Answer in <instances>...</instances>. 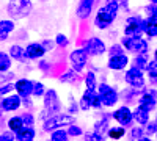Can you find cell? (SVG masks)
I'll return each instance as SVG.
<instances>
[{"instance_id": "cell-33", "label": "cell", "mask_w": 157, "mask_h": 141, "mask_svg": "<svg viewBox=\"0 0 157 141\" xmlns=\"http://www.w3.org/2000/svg\"><path fill=\"white\" fill-rule=\"evenodd\" d=\"M32 94H33V96H43V94H44V86H43V83H36V82H33Z\"/></svg>"}, {"instance_id": "cell-21", "label": "cell", "mask_w": 157, "mask_h": 141, "mask_svg": "<svg viewBox=\"0 0 157 141\" xmlns=\"http://www.w3.org/2000/svg\"><path fill=\"white\" fill-rule=\"evenodd\" d=\"M16 139L17 141H33L35 139V130L32 127H22V129L16 133Z\"/></svg>"}, {"instance_id": "cell-27", "label": "cell", "mask_w": 157, "mask_h": 141, "mask_svg": "<svg viewBox=\"0 0 157 141\" xmlns=\"http://www.w3.org/2000/svg\"><path fill=\"white\" fill-rule=\"evenodd\" d=\"M124 133H126L124 127H113V129H109V136L112 139H120V138L124 136Z\"/></svg>"}, {"instance_id": "cell-37", "label": "cell", "mask_w": 157, "mask_h": 141, "mask_svg": "<svg viewBox=\"0 0 157 141\" xmlns=\"http://www.w3.org/2000/svg\"><path fill=\"white\" fill-rule=\"evenodd\" d=\"M85 141H102V138L96 133H85Z\"/></svg>"}, {"instance_id": "cell-3", "label": "cell", "mask_w": 157, "mask_h": 141, "mask_svg": "<svg viewBox=\"0 0 157 141\" xmlns=\"http://www.w3.org/2000/svg\"><path fill=\"white\" fill-rule=\"evenodd\" d=\"M121 47H126L129 52L134 54H146L148 52V43L141 38H129L124 36L121 41Z\"/></svg>"}, {"instance_id": "cell-8", "label": "cell", "mask_w": 157, "mask_h": 141, "mask_svg": "<svg viewBox=\"0 0 157 141\" xmlns=\"http://www.w3.org/2000/svg\"><path fill=\"white\" fill-rule=\"evenodd\" d=\"M90 107H101V99H99V94L96 91H91V89H86L82 96V100H80V108L82 110H88Z\"/></svg>"}, {"instance_id": "cell-44", "label": "cell", "mask_w": 157, "mask_h": 141, "mask_svg": "<svg viewBox=\"0 0 157 141\" xmlns=\"http://www.w3.org/2000/svg\"><path fill=\"white\" fill-rule=\"evenodd\" d=\"M148 132H149V133H154V132H155V122H151V124L148 125Z\"/></svg>"}, {"instance_id": "cell-4", "label": "cell", "mask_w": 157, "mask_h": 141, "mask_svg": "<svg viewBox=\"0 0 157 141\" xmlns=\"http://www.w3.org/2000/svg\"><path fill=\"white\" fill-rule=\"evenodd\" d=\"M99 99H101V104L107 105V107H113L116 102H118V94L113 88H110L107 83H101L99 85Z\"/></svg>"}, {"instance_id": "cell-19", "label": "cell", "mask_w": 157, "mask_h": 141, "mask_svg": "<svg viewBox=\"0 0 157 141\" xmlns=\"http://www.w3.org/2000/svg\"><path fill=\"white\" fill-rule=\"evenodd\" d=\"M21 105V97L19 96H8L2 100V108L5 111H11V110H17Z\"/></svg>"}, {"instance_id": "cell-28", "label": "cell", "mask_w": 157, "mask_h": 141, "mask_svg": "<svg viewBox=\"0 0 157 141\" xmlns=\"http://www.w3.org/2000/svg\"><path fill=\"white\" fill-rule=\"evenodd\" d=\"M85 85H86V89H91V91H94L96 89V75L93 74V72H88L86 74V77H85Z\"/></svg>"}, {"instance_id": "cell-12", "label": "cell", "mask_w": 157, "mask_h": 141, "mask_svg": "<svg viewBox=\"0 0 157 141\" xmlns=\"http://www.w3.org/2000/svg\"><path fill=\"white\" fill-rule=\"evenodd\" d=\"M113 118L121 124V127H127L130 125V122H132V111H130L129 108L126 107H121V108H118L115 113H113Z\"/></svg>"}, {"instance_id": "cell-40", "label": "cell", "mask_w": 157, "mask_h": 141, "mask_svg": "<svg viewBox=\"0 0 157 141\" xmlns=\"http://www.w3.org/2000/svg\"><path fill=\"white\" fill-rule=\"evenodd\" d=\"M0 141H14V135H13L11 132L2 133V135H0Z\"/></svg>"}, {"instance_id": "cell-32", "label": "cell", "mask_w": 157, "mask_h": 141, "mask_svg": "<svg viewBox=\"0 0 157 141\" xmlns=\"http://www.w3.org/2000/svg\"><path fill=\"white\" fill-rule=\"evenodd\" d=\"M50 141H68V133L64 130H55L54 133H52Z\"/></svg>"}, {"instance_id": "cell-34", "label": "cell", "mask_w": 157, "mask_h": 141, "mask_svg": "<svg viewBox=\"0 0 157 141\" xmlns=\"http://www.w3.org/2000/svg\"><path fill=\"white\" fill-rule=\"evenodd\" d=\"M55 43H57V46H61V47H66L68 44H69V41H68V38L64 36V35H57V38H55Z\"/></svg>"}, {"instance_id": "cell-2", "label": "cell", "mask_w": 157, "mask_h": 141, "mask_svg": "<svg viewBox=\"0 0 157 141\" xmlns=\"http://www.w3.org/2000/svg\"><path fill=\"white\" fill-rule=\"evenodd\" d=\"M6 11L13 19H22V17L30 14L32 0H10Z\"/></svg>"}, {"instance_id": "cell-5", "label": "cell", "mask_w": 157, "mask_h": 141, "mask_svg": "<svg viewBox=\"0 0 157 141\" xmlns=\"http://www.w3.org/2000/svg\"><path fill=\"white\" fill-rule=\"evenodd\" d=\"M72 121H74V119H72V116H69V114H54V116H50L49 119L44 121L43 129L49 132V130L57 129V127L68 125V124H71Z\"/></svg>"}, {"instance_id": "cell-38", "label": "cell", "mask_w": 157, "mask_h": 141, "mask_svg": "<svg viewBox=\"0 0 157 141\" xmlns=\"http://www.w3.org/2000/svg\"><path fill=\"white\" fill-rule=\"evenodd\" d=\"M21 119H22V122H24V124H27V125H32V124H33V116H32L30 113H25Z\"/></svg>"}, {"instance_id": "cell-48", "label": "cell", "mask_w": 157, "mask_h": 141, "mask_svg": "<svg viewBox=\"0 0 157 141\" xmlns=\"http://www.w3.org/2000/svg\"><path fill=\"white\" fill-rule=\"evenodd\" d=\"M0 116H2V110H0Z\"/></svg>"}, {"instance_id": "cell-31", "label": "cell", "mask_w": 157, "mask_h": 141, "mask_svg": "<svg viewBox=\"0 0 157 141\" xmlns=\"http://www.w3.org/2000/svg\"><path fill=\"white\" fill-rule=\"evenodd\" d=\"M13 30H14V22L13 20H0V32L11 33Z\"/></svg>"}, {"instance_id": "cell-39", "label": "cell", "mask_w": 157, "mask_h": 141, "mask_svg": "<svg viewBox=\"0 0 157 141\" xmlns=\"http://www.w3.org/2000/svg\"><path fill=\"white\" fill-rule=\"evenodd\" d=\"M120 54H123V47L121 46H112L110 47V57L112 55H120Z\"/></svg>"}, {"instance_id": "cell-13", "label": "cell", "mask_w": 157, "mask_h": 141, "mask_svg": "<svg viewBox=\"0 0 157 141\" xmlns=\"http://www.w3.org/2000/svg\"><path fill=\"white\" fill-rule=\"evenodd\" d=\"M141 28H143V33H146L149 38H155V35H157V17L148 16V19H145L141 22Z\"/></svg>"}, {"instance_id": "cell-22", "label": "cell", "mask_w": 157, "mask_h": 141, "mask_svg": "<svg viewBox=\"0 0 157 141\" xmlns=\"http://www.w3.org/2000/svg\"><path fill=\"white\" fill-rule=\"evenodd\" d=\"M132 119H135L138 124H148V121H149V113L143 111L141 108H137V110L132 113Z\"/></svg>"}, {"instance_id": "cell-9", "label": "cell", "mask_w": 157, "mask_h": 141, "mask_svg": "<svg viewBox=\"0 0 157 141\" xmlns=\"http://www.w3.org/2000/svg\"><path fill=\"white\" fill-rule=\"evenodd\" d=\"M69 58H71V65H72L74 71L78 72V71H82V69L85 68L86 60H88V55L85 54L83 49H77V50H74V52L71 54Z\"/></svg>"}, {"instance_id": "cell-25", "label": "cell", "mask_w": 157, "mask_h": 141, "mask_svg": "<svg viewBox=\"0 0 157 141\" xmlns=\"http://www.w3.org/2000/svg\"><path fill=\"white\" fill-rule=\"evenodd\" d=\"M107 127H109V121H107V118H104L102 121L96 122V125H94V133L99 135V136H102V133L107 132Z\"/></svg>"}, {"instance_id": "cell-18", "label": "cell", "mask_w": 157, "mask_h": 141, "mask_svg": "<svg viewBox=\"0 0 157 141\" xmlns=\"http://www.w3.org/2000/svg\"><path fill=\"white\" fill-rule=\"evenodd\" d=\"M96 0H80L77 8V17L78 19H88V16L91 14V9H93Z\"/></svg>"}, {"instance_id": "cell-41", "label": "cell", "mask_w": 157, "mask_h": 141, "mask_svg": "<svg viewBox=\"0 0 157 141\" xmlns=\"http://www.w3.org/2000/svg\"><path fill=\"white\" fill-rule=\"evenodd\" d=\"M14 88V85L13 83H8V85H5V86H2L0 88V96H3V94H6V93H10L11 89Z\"/></svg>"}, {"instance_id": "cell-42", "label": "cell", "mask_w": 157, "mask_h": 141, "mask_svg": "<svg viewBox=\"0 0 157 141\" xmlns=\"http://www.w3.org/2000/svg\"><path fill=\"white\" fill-rule=\"evenodd\" d=\"M41 46H43L44 50H52V49H54V43H52V41H43Z\"/></svg>"}, {"instance_id": "cell-1", "label": "cell", "mask_w": 157, "mask_h": 141, "mask_svg": "<svg viewBox=\"0 0 157 141\" xmlns=\"http://www.w3.org/2000/svg\"><path fill=\"white\" fill-rule=\"evenodd\" d=\"M118 8H120V5H118L116 0H107V3L98 11L96 19H94V25L101 30L110 27L112 22L116 17V14H118Z\"/></svg>"}, {"instance_id": "cell-35", "label": "cell", "mask_w": 157, "mask_h": 141, "mask_svg": "<svg viewBox=\"0 0 157 141\" xmlns=\"http://www.w3.org/2000/svg\"><path fill=\"white\" fill-rule=\"evenodd\" d=\"M141 135H143V130L140 129V127H135V129H132V132H130V138H132L134 141L140 139Z\"/></svg>"}, {"instance_id": "cell-11", "label": "cell", "mask_w": 157, "mask_h": 141, "mask_svg": "<svg viewBox=\"0 0 157 141\" xmlns=\"http://www.w3.org/2000/svg\"><path fill=\"white\" fill-rule=\"evenodd\" d=\"M126 82L134 86V88H143L145 85V79H143V74L141 71H138L137 68H132L126 72Z\"/></svg>"}, {"instance_id": "cell-6", "label": "cell", "mask_w": 157, "mask_h": 141, "mask_svg": "<svg viewBox=\"0 0 157 141\" xmlns=\"http://www.w3.org/2000/svg\"><path fill=\"white\" fill-rule=\"evenodd\" d=\"M141 22H143V19L138 17V16L129 17L127 22H126V27H124V33H126V36H129V38H140L141 33H143Z\"/></svg>"}, {"instance_id": "cell-17", "label": "cell", "mask_w": 157, "mask_h": 141, "mask_svg": "<svg viewBox=\"0 0 157 141\" xmlns=\"http://www.w3.org/2000/svg\"><path fill=\"white\" fill-rule=\"evenodd\" d=\"M24 50H25V55H27V58H30V60H38V58H41V57L46 54V50L43 49V46L38 44V43L29 44Z\"/></svg>"}, {"instance_id": "cell-46", "label": "cell", "mask_w": 157, "mask_h": 141, "mask_svg": "<svg viewBox=\"0 0 157 141\" xmlns=\"http://www.w3.org/2000/svg\"><path fill=\"white\" fill-rule=\"evenodd\" d=\"M137 141H151L149 138H140V139H137Z\"/></svg>"}, {"instance_id": "cell-15", "label": "cell", "mask_w": 157, "mask_h": 141, "mask_svg": "<svg viewBox=\"0 0 157 141\" xmlns=\"http://www.w3.org/2000/svg\"><path fill=\"white\" fill-rule=\"evenodd\" d=\"M138 108H141L143 111H146V113L152 111L155 108V91H151V93H148L145 96H141Z\"/></svg>"}, {"instance_id": "cell-10", "label": "cell", "mask_w": 157, "mask_h": 141, "mask_svg": "<svg viewBox=\"0 0 157 141\" xmlns=\"http://www.w3.org/2000/svg\"><path fill=\"white\" fill-rule=\"evenodd\" d=\"M44 107L49 113H57L60 110V100L55 89H49L44 96Z\"/></svg>"}, {"instance_id": "cell-24", "label": "cell", "mask_w": 157, "mask_h": 141, "mask_svg": "<svg viewBox=\"0 0 157 141\" xmlns=\"http://www.w3.org/2000/svg\"><path fill=\"white\" fill-rule=\"evenodd\" d=\"M8 125H10V129L14 132V133H17L22 127H24V122H22V119L19 118V116H16V118H11L10 121H8Z\"/></svg>"}, {"instance_id": "cell-26", "label": "cell", "mask_w": 157, "mask_h": 141, "mask_svg": "<svg viewBox=\"0 0 157 141\" xmlns=\"http://www.w3.org/2000/svg\"><path fill=\"white\" fill-rule=\"evenodd\" d=\"M146 65H148V57H146V54H137L135 68H137L138 71H141V69L146 68Z\"/></svg>"}, {"instance_id": "cell-7", "label": "cell", "mask_w": 157, "mask_h": 141, "mask_svg": "<svg viewBox=\"0 0 157 141\" xmlns=\"http://www.w3.org/2000/svg\"><path fill=\"white\" fill-rule=\"evenodd\" d=\"M83 50H85L86 55H93V57L102 55L105 52V44H104V41H101L99 38H91V39H88L85 43Z\"/></svg>"}, {"instance_id": "cell-14", "label": "cell", "mask_w": 157, "mask_h": 141, "mask_svg": "<svg viewBox=\"0 0 157 141\" xmlns=\"http://www.w3.org/2000/svg\"><path fill=\"white\" fill-rule=\"evenodd\" d=\"M14 88L17 91V96H22V97H29L32 96V89H33V82L30 80H25V79H21L14 83Z\"/></svg>"}, {"instance_id": "cell-36", "label": "cell", "mask_w": 157, "mask_h": 141, "mask_svg": "<svg viewBox=\"0 0 157 141\" xmlns=\"http://www.w3.org/2000/svg\"><path fill=\"white\" fill-rule=\"evenodd\" d=\"M66 133L72 135V136H78V135H82V129H80V127H77V125H71Z\"/></svg>"}, {"instance_id": "cell-20", "label": "cell", "mask_w": 157, "mask_h": 141, "mask_svg": "<svg viewBox=\"0 0 157 141\" xmlns=\"http://www.w3.org/2000/svg\"><path fill=\"white\" fill-rule=\"evenodd\" d=\"M10 57H11V58H14V60H17V61H21V63H24L25 60H29L27 55H25L24 47L16 46V44L10 47Z\"/></svg>"}, {"instance_id": "cell-23", "label": "cell", "mask_w": 157, "mask_h": 141, "mask_svg": "<svg viewBox=\"0 0 157 141\" xmlns=\"http://www.w3.org/2000/svg\"><path fill=\"white\" fill-rule=\"evenodd\" d=\"M11 68V57L5 52H0V72H6Z\"/></svg>"}, {"instance_id": "cell-45", "label": "cell", "mask_w": 157, "mask_h": 141, "mask_svg": "<svg viewBox=\"0 0 157 141\" xmlns=\"http://www.w3.org/2000/svg\"><path fill=\"white\" fill-rule=\"evenodd\" d=\"M8 35L10 33H6V32H0V41H5L6 38H8Z\"/></svg>"}, {"instance_id": "cell-30", "label": "cell", "mask_w": 157, "mask_h": 141, "mask_svg": "<svg viewBox=\"0 0 157 141\" xmlns=\"http://www.w3.org/2000/svg\"><path fill=\"white\" fill-rule=\"evenodd\" d=\"M146 69H148L149 77H151L152 80H155V79H157V61L152 60L151 63H148V65H146Z\"/></svg>"}, {"instance_id": "cell-16", "label": "cell", "mask_w": 157, "mask_h": 141, "mask_svg": "<svg viewBox=\"0 0 157 141\" xmlns=\"http://www.w3.org/2000/svg\"><path fill=\"white\" fill-rule=\"evenodd\" d=\"M127 63H129V60H127V57L124 54L112 55L110 60H109V68L113 69V71H121V69H124L127 66Z\"/></svg>"}, {"instance_id": "cell-47", "label": "cell", "mask_w": 157, "mask_h": 141, "mask_svg": "<svg viewBox=\"0 0 157 141\" xmlns=\"http://www.w3.org/2000/svg\"><path fill=\"white\" fill-rule=\"evenodd\" d=\"M149 2H151V3H154V5H155V2H157V0H149Z\"/></svg>"}, {"instance_id": "cell-43", "label": "cell", "mask_w": 157, "mask_h": 141, "mask_svg": "<svg viewBox=\"0 0 157 141\" xmlns=\"http://www.w3.org/2000/svg\"><path fill=\"white\" fill-rule=\"evenodd\" d=\"M146 13H148V16H155V5H149L146 6Z\"/></svg>"}, {"instance_id": "cell-29", "label": "cell", "mask_w": 157, "mask_h": 141, "mask_svg": "<svg viewBox=\"0 0 157 141\" xmlns=\"http://www.w3.org/2000/svg\"><path fill=\"white\" fill-rule=\"evenodd\" d=\"M78 74L75 71H68L66 74L61 75V82H78Z\"/></svg>"}]
</instances>
